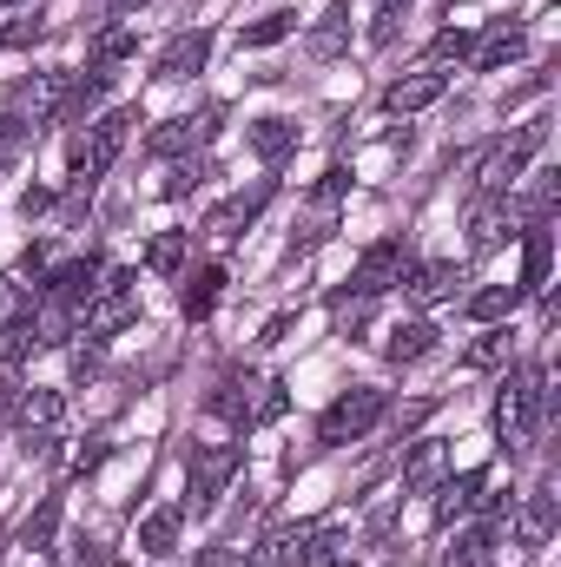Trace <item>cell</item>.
<instances>
[{"label":"cell","mask_w":561,"mask_h":567,"mask_svg":"<svg viewBox=\"0 0 561 567\" xmlns=\"http://www.w3.org/2000/svg\"><path fill=\"white\" fill-rule=\"evenodd\" d=\"M272 192H278V185H272V178H258L252 192H238V198H225V205H218V212L205 218V231H212L218 245H232V238H238V231H245V225H252V218H258V212L272 205Z\"/></svg>","instance_id":"10"},{"label":"cell","mask_w":561,"mask_h":567,"mask_svg":"<svg viewBox=\"0 0 561 567\" xmlns=\"http://www.w3.org/2000/svg\"><path fill=\"white\" fill-rule=\"evenodd\" d=\"M100 278H106V265L100 258H73V265H60V271H47V297H60V303H73V310H86V297L100 290Z\"/></svg>","instance_id":"12"},{"label":"cell","mask_w":561,"mask_h":567,"mask_svg":"<svg viewBox=\"0 0 561 567\" xmlns=\"http://www.w3.org/2000/svg\"><path fill=\"white\" fill-rule=\"evenodd\" d=\"M456 284H462V271H456V265H410L404 290H410L417 303H442V297H456Z\"/></svg>","instance_id":"25"},{"label":"cell","mask_w":561,"mask_h":567,"mask_svg":"<svg viewBox=\"0 0 561 567\" xmlns=\"http://www.w3.org/2000/svg\"><path fill=\"white\" fill-rule=\"evenodd\" d=\"M442 86H449V80L429 66V73H410V80H397V86L384 93V106H390V113H422V106H436V100H442Z\"/></svg>","instance_id":"19"},{"label":"cell","mask_w":561,"mask_h":567,"mask_svg":"<svg viewBox=\"0 0 561 567\" xmlns=\"http://www.w3.org/2000/svg\"><path fill=\"white\" fill-rule=\"evenodd\" d=\"M80 317H86V337H120V330L140 317V278H133V271H106Z\"/></svg>","instance_id":"6"},{"label":"cell","mask_w":561,"mask_h":567,"mask_svg":"<svg viewBox=\"0 0 561 567\" xmlns=\"http://www.w3.org/2000/svg\"><path fill=\"white\" fill-rule=\"evenodd\" d=\"M205 60H212V33H205V27L172 33V40H165V53H159V80H192Z\"/></svg>","instance_id":"13"},{"label":"cell","mask_w":561,"mask_h":567,"mask_svg":"<svg viewBox=\"0 0 561 567\" xmlns=\"http://www.w3.org/2000/svg\"><path fill=\"white\" fill-rule=\"evenodd\" d=\"M284 383H258V403H252V423H272V416H284Z\"/></svg>","instance_id":"40"},{"label":"cell","mask_w":561,"mask_h":567,"mask_svg":"<svg viewBox=\"0 0 561 567\" xmlns=\"http://www.w3.org/2000/svg\"><path fill=\"white\" fill-rule=\"evenodd\" d=\"M476 53V40L462 33V27H442L436 40H429V66H449V60H469Z\"/></svg>","instance_id":"36"},{"label":"cell","mask_w":561,"mask_h":567,"mask_svg":"<svg viewBox=\"0 0 561 567\" xmlns=\"http://www.w3.org/2000/svg\"><path fill=\"white\" fill-rule=\"evenodd\" d=\"M290 145H297V126H290V120H258V126H252V152H258L265 165H284Z\"/></svg>","instance_id":"31"},{"label":"cell","mask_w":561,"mask_h":567,"mask_svg":"<svg viewBox=\"0 0 561 567\" xmlns=\"http://www.w3.org/2000/svg\"><path fill=\"white\" fill-rule=\"evenodd\" d=\"M410 251H404V238H384V245H370L364 258H357V297H384L390 284L410 278Z\"/></svg>","instance_id":"9"},{"label":"cell","mask_w":561,"mask_h":567,"mask_svg":"<svg viewBox=\"0 0 561 567\" xmlns=\"http://www.w3.org/2000/svg\"><path fill=\"white\" fill-rule=\"evenodd\" d=\"M106 86H113V73H106V66H93V73H73V80H67V106H60V120H86V113L106 100Z\"/></svg>","instance_id":"22"},{"label":"cell","mask_w":561,"mask_h":567,"mask_svg":"<svg viewBox=\"0 0 561 567\" xmlns=\"http://www.w3.org/2000/svg\"><path fill=\"white\" fill-rule=\"evenodd\" d=\"M529 548H542L549 535H555V488L542 482V488H529V502H522V528H516Z\"/></svg>","instance_id":"23"},{"label":"cell","mask_w":561,"mask_h":567,"mask_svg":"<svg viewBox=\"0 0 561 567\" xmlns=\"http://www.w3.org/2000/svg\"><path fill=\"white\" fill-rule=\"evenodd\" d=\"M185 251H192V231H159V238L145 245V265H152L159 278H172V271L185 265Z\"/></svg>","instance_id":"34"},{"label":"cell","mask_w":561,"mask_h":567,"mask_svg":"<svg viewBox=\"0 0 561 567\" xmlns=\"http://www.w3.org/2000/svg\"><path fill=\"white\" fill-rule=\"evenodd\" d=\"M397 20H404V0H384V7H377V20H370V40H377V47H390V40H397Z\"/></svg>","instance_id":"41"},{"label":"cell","mask_w":561,"mask_h":567,"mask_svg":"<svg viewBox=\"0 0 561 567\" xmlns=\"http://www.w3.org/2000/svg\"><path fill=\"white\" fill-rule=\"evenodd\" d=\"M238 561H245L238 548H205V555H198L192 567H238Z\"/></svg>","instance_id":"45"},{"label":"cell","mask_w":561,"mask_h":567,"mask_svg":"<svg viewBox=\"0 0 561 567\" xmlns=\"http://www.w3.org/2000/svg\"><path fill=\"white\" fill-rule=\"evenodd\" d=\"M13 403H20V383H13V377L0 370V416H13Z\"/></svg>","instance_id":"46"},{"label":"cell","mask_w":561,"mask_h":567,"mask_svg":"<svg viewBox=\"0 0 561 567\" xmlns=\"http://www.w3.org/2000/svg\"><path fill=\"white\" fill-rule=\"evenodd\" d=\"M53 535H60V502H53V495H47V502H40V508H33V522H27V528H20V555H33V561H40V555H47V548H53Z\"/></svg>","instance_id":"29"},{"label":"cell","mask_w":561,"mask_h":567,"mask_svg":"<svg viewBox=\"0 0 561 567\" xmlns=\"http://www.w3.org/2000/svg\"><path fill=\"white\" fill-rule=\"evenodd\" d=\"M100 462H106V442H86V449H80V455H73V468H80V475H93V468H100Z\"/></svg>","instance_id":"44"},{"label":"cell","mask_w":561,"mask_h":567,"mask_svg":"<svg viewBox=\"0 0 561 567\" xmlns=\"http://www.w3.org/2000/svg\"><path fill=\"white\" fill-rule=\"evenodd\" d=\"M67 416V403H60V390H20V403H13V423L20 435H53Z\"/></svg>","instance_id":"15"},{"label":"cell","mask_w":561,"mask_h":567,"mask_svg":"<svg viewBox=\"0 0 561 567\" xmlns=\"http://www.w3.org/2000/svg\"><path fill=\"white\" fill-rule=\"evenodd\" d=\"M502 357H509V330H489L482 343H469V363H476V370H496Z\"/></svg>","instance_id":"39"},{"label":"cell","mask_w":561,"mask_h":567,"mask_svg":"<svg viewBox=\"0 0 561 567\" xmlns=\"http://www.w3.org/2000/svg\"><path fill=\"white\" fill-rule=\"evenodd\" d=\"M549 370L542 363H516L509 370V383H502V396H496V429H502V442L509 449H522V442H536V423H542V403H549Z\"/></svg>","instance_id":"1"},{"label":"cell","mask_w":561,"mask_h":567,"mask_svg":"<svg viewBox=\"0 0 561 567\" xmlns=\"http://www.w3.org/2000/svg\"><path fill=\"white\" fill-rule=\"evenodd\" d=\"M218 120H225L218 106H205V113H178V120H165V126L145 133V152H152V158H185V152H198V145L218 133Z\"/></svg>","instance_id":"7"},{"label":"cell","mask_w":561,"mask_h":567,"mask_svg":"<svg viewBox=\"0 0 561 567\" xmlns=\"http://www.w3.org/2000/svg\"><path fill=\"white\" fill-rule=\"evenodd\" d=\"M482 488H489V475H482V468H469V475H456V482H442V488H436V522L449 528L456 515H469V508H482Z\"/></svg>","instance_id":"17"},{"label":"cell","mask_w":561,"mask_h":567,"mask_svg":"<svg viewBox=\"0 0 561 567\" xmlns=\"http://www.w3.org/2000/svg\"><path fill=\"white\" fill-rule=\"evenodd\" d=\"M238 475V442H198L192 449V468H185V508L192 515H212L218 495L232 488Z\"/></svg>","instance_id":"5"},{"label":"cell","mask_w":561,"mask_h":567,"mask_svg":"<svg viewBox=\"0 0 561 567\" xmlns=\"http://www.w3.org/2000/svg\"><path fill=\"white\" fill-rule=\"evenodd\" d=\"M350 47V7H330L317 27H310V60H337Z\"/></svg>","instance_id":"27"},{"label":"cell","mask_w":561,"mask_h":567,"mask_svg":"<svg viewBox=\"0 0 561 567\" xmlns=\"http://www.w3.org/2000/svg\"><path fill=\"white\" fill-rule=\"evenodd\" d=\"M80 567H106V548H93V542H86V548H80Z\"/></svg>","instance_id":"47"},{"label":"cell","mask_w":561,"mask_h":567,"mask_svg":"<svg viewBox=\"0 0 561 567\" xmlns=\"http://www.w3.org/2000/svg\"><path fill=\"white\" fill-rule=\"evenodd\" d=\"M429 350H436V323H429V317L397 323V330H390V343H384V357H390V363H422Z\"/></svg>","instance_id":"20"},{"label":"cell","mask_w":561,"mask_h":567,"mask_svg":"<svg viewBox=\"0 0 561 567\" xmlns=\"http://www.w3.org/2000/svg\"><path fill=\"white\" fill-rule=\"evenodd\" d=\"M133 53H140V33H133L126 20H120V27H106V33L93 40V66H106V73H113L120 60H133Z\"/></svg>","instance_id":"33"},{"label":"cell","mask_w":561,"mask_h":567,"mask_svg":"<svg viewBox=\"0 0 561 567\" xmlns=\"http://www.w3.org/2000/svg\"><path fill=\"white\" fill-rule=\"evenodd\" d=\"M67 66H53V73H33V80H20L13 86V113L7 120H20V126H40V120H60V106H67Z\"/></svg>","instance_id":"8"},{"label":"cell","mask_w":561,"mask_h":567,"mask_svg":"<svg viewBox=\"0 0 561 567\" xmlns=\"http://www.w3.org/2000/svg\"><path fill=\"white\" fill-rule=\"evenodd\" d=\"M218 290H225V271H218V265H205L198 278H185V290H178V310H185V317H212Z\"/></svg>","instance_id":"30"},{"label":"cell","mask_w":561,"mask_h":567,"mask_svg":"<svg viewBox=\"0 0 561 567\" xmlns=\"http://www.w3.org/2000/svg\"><path fill=\"white\" fill-rule=\"evenodd\" d=\"M290 27H297V13H265V20H252V27L238 33V47H278Z\"/></svg>","instance_id":"35"},{"label":"cell","mask_w":561,"mask_h":567,"mask_svg":"<svg viewBox=\"0 0 561 567\" xmlns=\"http://www.w3.org/2000/svg\"><path fill=\"white\" fill-rule=\"evenodd\" d=\"M40 33H47V27H40V20H33V13H27V20H13V27H7V33H0V47H33V40H40Z\"/></svg>","instance_id":"42"},{"label":"cell","mask_w":561,"mask_h":567,"mask_svg":"<svg viewBox=\"0 0 561 567\" xmlns=\"http://www.w3.org/2000/svg\"><path fill=\"white\" fill-rule=\"evenodd\" d=\"M0 7H27V0H0Z\"/></svg>","instance_id":"48"},{"label":"cell","mask_w":561,"mask_h":567,"mask_svg":"<svg viewBox=\"0 0 561 567\" xmlns=\"http://www.w3.org/2000/svg\"><path fill=\"white\" fill-rule=\"evenodd\" d=\"M100 370V343H73V377H93Z\"/></svg>","instance_id":"43"},{"label":"cell","mask_w":561,"mask_h":567,"mask_svg":"<svg viewBox=\"0 0 561 567\" xmlns=\"http://www.w3.org/2000/svg\"><path fill=\"white\" fill-rule=\"evenodd\" d=\"M516 303H522L516 284H489V290L469 297V317H476V323H502V317H516Z\"/></svg>","instance_id":"32"},{"label":"cell","mask_w":561,"mask_h":567,"mask_svg":"<svg viewBox=\"0 0 561 567\" xmlns=\"http://www.w3.org/2000/svg\"><path fill=\"white\" fill-rule=\"evenodd\" d=\"M522 47H529V40H522V27H496V33L476 47V66H482V73H502L509 60H522Z\"/></svg>","instance_id":"28"},{"label":"cell","mask_w":561,"mask_h":567,"mask_svg":"<svg viewBox=\"0 0 561 567\" xmlns=\"http://www.w3.org/2000/svg\"><path fill=\"white\" fill-rule=\"evenodd\" d=\"M133 126H140V113H106V120H93L80 140H73V152H67V165H73V178L80 185H93L100 172H113V158L126 152V140H133Z\"/></svg>","instance_id":"3"},{"label":"cell","mask_w":561,"mask_h":567,"mask_svg":"<svg viewBox=\"0 0 561 567\" xmlns=\"http://www.w3.org/2000/svg\"><path fill=\"white\" fill-rule=\"evenodd\" d=\"M509 225H516L509 198H469V245H476V251H496V245L509 238Z\"/></svg>","instance_id":"14"},{"label":"cell","mask_w":561,"mask_h":567,"mask_svg":"<svg viewBox=\"0 0 561 567\" xmlns=\"http://www.w3.org/2000/svg\"><path fill=\"white\" fill-rule=\"evenodd\" d=\"M384 416H390V396H384V390H370V383H364V390H344V396L317 416V442H324V449L364 442V435L384 423Z\"/></svg>","instance_id":"4"},{"label":"cell","mask_w":561,"mask_h":567,"mask_svg":"<svg viewBox=\"0 0 561 567\" xmlns=\"http://www.w3.org/2000/svg\"><path fill=\"white\" fill-rule=\"evenodd\" d=\"M252 403H258V377H252V370H225V377H218V390H212V396H205V410H212V416H225V423H252Z\"/></svg>","instance_id":"11"},{"label":"cell","mask_w":561,"mask_h":567,"mask_svg":"<svg viewBox=\"0 0 561 567\" xmlns=\"http://www.w3.org/2000/svg\"><path fill=\"white\" fill-rule=\"evenodd\" d=\"M212 178V165L205 158H185V165H172V178H165V198H185L192 185H205Z\"/></svg>","instance_id":"38"},{"label":"cell","mask_w":561,"mask_h":567,"mask_svg":"<svg viewBox=\"0 0 561 567\" xmlns=\"http://www.w3.org/2000/svg\"><path fill=\"white\" fill-rule=\"evenodd\" d=\"M496 542H502V522L462 528V535H456V548L442 555V567H496Z\"/></svg>","instance_id":"18"},{"label":"cell","mask_w":561,"mask_h":567,"mask_svg":"<svg viewBox=\"0 0 561 567\" xmlns=\"http://www.w3.org/2000/svg\"><path fill=\"white\" fill-rule=\"evenodd\" d=\"M304 542H310V528H278V535H265L238 567H290L297 555H304Z\"/></svg>","instance_id":"24"},{"label":"cell","mask_w":561,"mask_h":567,"mask_svg":"<svg viewBox=\"0 0 561 567\" xmlns=\"http://www.w3.org/2000/svg\"><path fill=\"white\" fill-rule=\"evenodd\" d=\"M178 528H185V508H152L140 522V548L145 555H172L178 548Z\"/></svg>","instance_id":"26"},{"label":"cell","mask_w":561,"mask_h":567,"mask_svg":"<svg viewBox=\"0 0 561 567\" xmlns=\"http://www.w3.org/2000/svg\"><path fill=\"white\" fill-rule=\"evenodd\" d=\"M442 468H449V449H442L436 435H422L417 449L404 455V488H410V495H429V488L442 482Z\"/></svg>","instance_id":"16"},{"label":"cell","mask_w":561,"mask_h":567,"mask_svg":"<svg viewBox=\"0 0 561 567\" xmlns=\"http://www.w3.org/2000/svg\"><path fill=\"white\" fill-rule=\"evenodd\" d=\"M549 145V120H536V126H522L516 140H502L482 165H476V198H509L516 192V178L529 172V158Z\"/></svg>","instance_id":"2"},{"label":"cell","mask_w":561,"mask_h":567,"mask_svg":"<svg viewBox=\"0 0 561 567\" xmlns=\"http://www.w3.org/2000/svg\"><path fill=\"white\" fill-rule=\"evenodd\" d=\"M549 258H555V225H529V251H522V297L549 284Z\"/></svg>","instance_id":"21"},{"label":"cell","mask_w":561,"mask_h":567,"mask_svg":"<svg viewBox=\"0 0 561 567\" xmlns=\"http://www.w3.org/2000/svg\"><path fill=\"white\" fill-rule=\"evenodd\" d=\"M33 145V126H20V120H0V172L7 165H20V152Z\"/></svg>","instance_id":"37"}]
</instances>
